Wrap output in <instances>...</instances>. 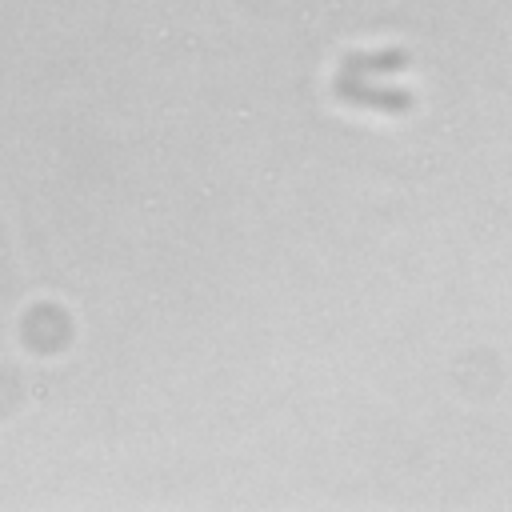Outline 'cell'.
Masks as SVG:
<instances>
[{
	"label": "cell",
	"mask_w": 512,
	"mask_h": 512,
	"mask_svg": "<svg viewBox=\"0 0 512 512\" xmlns=\"http://www.w3.org/2000/svg\"><path fill=\"white\" fill-rule=\"evenodd\" d=\"M332 92L344 104H360V108H372V112H408L412 108V92H404V88H380V84H368L364 76H348V72L336 76Z\"/></svg>",
	"instance_id": "obj_1"
},
{
	"label": "cell",
	"mask_w": 512,
	"mask_h": 512,
	"mask_svg": "<svg viewBox=\"0 0 512 512\" xmlns=\"http://www.w3.org/2000/svg\"><path fill=\"white\" fill-rule=\"evenodd\" d=\"M408 68V52L404 48H384V52H348L344 56V72L348 76H392Z\"/></svg>",
	"instance_id": "obj_2"
}]
</instances>
